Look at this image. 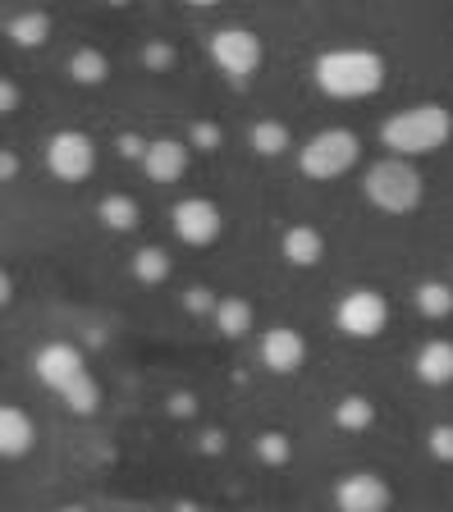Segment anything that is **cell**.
<instances>
[{
	"instance_id": "obj_1",
	"label": "cell",
	"mask_w": 453,
	"mask_h": 512,
	"mask_svg": "<svg viewBox=\"0 0 453 512\" xmlns=\"http://www.w3.org/2000/svg\"><path fill=\"white\" fill-rule=\"evenodd\" d=\"M312 78L335 101H362L385 87V55L371 46H330L312 60Z\"/></svg>"
},
{
	"instance_id": "obj_2",
	"label": "cell",
	"mask_w": 453,
	"mask_h": 512,
	"mask_svg": "<svg viewBox=\"0 0 453 512\" xmlns=\"http://www.w3.org/2000/svg\"><path fill=\"white\" fill-rule=\"evenodd\" d=\"M33 371H37V380H42L51 394L65 398L69 412L92 416L101 407V384H97L92 366L83 362V352H78L74 343H65V339L42 343V348L33 352Z\"/></svg>"
},
{
	"instance_id": "obj_3",
	"label": "cell",
	"mask_w": 453,
	"mask_h": 512,
	"mask_svg": "<svg viewBox=\"0 0 453 512\" xmlns=\"http://www.w3.org/2000/svg\"><path fill=\"white\" fill-rule=\"evenodd\" d=\"M453 138V110L440 106V101H417V106H403L380 124V147L389 156L417 160L440 151L444 142Z\"/></svg>"
},
{
	"instance_id": "obj_4",
	"label": "cell",
	"mask_w": 453,
	"mask_h": 512,
	"mask_svg": "<svg viewBox=\"0 0 453 512\" xmlns=\"http://www.w3.org/2000/svg\"><path fill=\"white\" fill-rule=\"evenodd\" d=\"M362 197L385 215H412L421 206V197H426V179H421V170L412 160L380 156L362 174Z\"/></svg>"
},
{
	"instance_id": "obj_5",
	"label": "cell",
	"mask_w": 453,
	"mask_h": 512,
	"mask_svg": "<svg viewBox=\"0 0 453 512\" xmlns=\"http://www.w3.org/2000/svg\"><path fill=\"white\" fill-rule=\"evenodd\" d=\"M357 156H362V142L353 128H321L298 147V170L316 183H330L353 170Z\"/></svg>"
},
{
	"instance_id": "obj_6",
	"label": "cell",
	"mask_w": 453,
	"mask_h": 512,
	"mask_svg": "<svg viewBox=\"0 0 453 512\" xmlns=\"http://www.w3.org/2000/svg\"><path fill=\"white\" fill-rule=\"evenodd\" d=\"M211 60H216V69L229 83H252V74H257L261 60H266V46H261V37L252 28L229 23V28L211 32Z\"/></svg>"
},
{
	"instance_id": "obj_7",
	"label": "cell",
	"mask_w": 453,
	"mask_h": 512,
	"mask_svg": "<svg viewBox=\"0 0 453 512\" xmlns=\"http://www.w3.org/2000/svg\"><path fill=\"white\" fill-rule=\"evenodd\" d=\"M335 325L348 334V339H376V334H385V325H389V298L380 288H367V284L348 288L335 307Z\"/></svg>"
},
{
	"instance_id": "obj_8",
	"label": "cell",
	"mask_w": 453,
	"mask_h": 512,
	"mask_svg": "<svg viewBox=\"0 0 453 512\" xmlns=\"http://www.w3.org/2000/svg\"><path fill=\"white\" fill-rule=\"evenodd\" d=\"M46 170L60 183H83L97 170V142L83 128H60L46 138Z\"/></svg>"
},
{
	"instance_id": "obj_9",
	"label": "cell",
	"mask_w": 453,
	"mask_h": 512,
	"mask_svg": "<svg viewBox=\"0 0 453 512\" xmlns=\"http://www.w3.org/2000/svg\"><path fill=\"white\" fill-rule=\"evenodd\" d=\"M170 220H174V234L184 238L188 247H211L225 234V211H220L211 197H184V202H174Z\"/></svg>"
},
{
	"instance_id": "obj_10",
	"label": "cell",
	"mask_w": 453,
	"mask_h": 512,
	"mask_svg": "<svg viewBox=\"0 0 453 512\" xmlns=\"http://www.w3.org/2000/svg\"><path fill=\"white\" fill-rule=\"evenodd\" d=\"M394 490L380 471H348L335 485V508L339 512H389Z\"/></svg>"
},
{
	"instance_id": "obj_11",
	"label": "cell",
	"mask_w": 453,
	"mask_h": 512,
	"mask_svg": "<svg viewBox=\"0 0 453 512\" xmlns=\"http://www.w3.org/2000/svg\"><path fill=\"white\" fill-rule=\"evenodd\" d=\"M257 357L266 371L275 375H293L302 362H307V339H302L293 325H270L257 343Z\"/></svg>"
},
{
	"instance_id": "obj_12",
	"label": "cell",
	"mask_w": 453,
	"mask_h": 512,
	"mask_svg": "<svg viewBox=\"0 0 453 512\" xmlns=\"http://www.w3.org/2000/svg\"><path fill=\"white\" fill-rule=\"evenodd\" d=\"M188 142L179 138H151L147 156H142V170H147L151 183H179L188 174Z\"/></svg>"
},
{
	"instance_id": "obj_13",
	"label": "cell",
	"mask_w": 453,
	"mask_h": 512,
	"mask_svg": "<svg viewBox=\"0 0 453 512\" xmlns=\"http://www.w3.org/2000/svg\"><path fill=\"white\" fill-rule=\"evenodd\" d=\"M37 444V426H33V416L23 412L19 403H5L0 407V458H28Z\"/></svg>"
},
{
	"instance_id": "obj_14",
	"label": "cell",
	"mask_w": 453,
	"mask_h": 512,
	"mask_svg": "<svg viewBox=\"0 0 453 512\" xmlns=\"http://www.w3.org/2000/svg\"><path fill=\"white\" fill-rule=\"evenodd\" d=\"M280 256L289 261V266H298V270L321 266L325 234L316 229V224H289V229H284V238H280Z\"/></svg>"
},
{
	"instance_id": "obj_15",
	"label": "cell",
	"mask_w": 453,
	"mask_h": 512,
	"mask_svg": "<svg viewBox=\"0 0 453 512\" xmlns=\"http://www.w3.org/2000/svg\"><path fill=\"white\" fill-rule=\"evenodd\" d=\"M412 375H417L421 384H431V389L453 384V339H426L421 343L417 357H412Z\"/></svg>"
},
{
	"instance_id": "obj_16",
	"label": "cell",
	"mask_w": 453,
	"mask_h": 512,
	"mask_svg": "<svg viewBox=\"0 0 453 512\" xmlns=\"http://www.w3.org/2000/svg\"><path fill=\"white\" fill-rule=\"evenodd\" d=\"M216 330L225 334V339H243V334H252V325H257V311H252V302L248 298H220V307H216Z\"/></svg>"
},
{
	"instance_id": "obj_17",
	"label": "cell",
	"mask_w": 453,
	"mask_h": 512,
	"mask_svg": "<svg viewBox=\"0 0 453 512\" xmlns=\"http://www.w3.org/2000/svg\"><path fill=\"white\" fill-rule=\"evenodd\" d=\"M5 37H10L19 51H33V46H42L46 37H51V14H42V10L14 14V19L5 23Z\"/></svg>"
},
{
	"instance_id": "obj_18",
	"label": "cell",
	"mask_w": 453,
	"mask_h": 512,
	"mask_svg": "<svg viewBox=\"0 0 453 512\" xmlns=\"http://www.w3.org/2000/svg\"><path fill=\"white\" fill-rule=\"evenodd\" d=\"M412 302H417V311L426 320H444V316H453V284L449 279H421L412 288Z\"/></svg>"
},
{
	"instance_id": "obj_19",
	"label": "cell",
	"mask_w": 453,
	"mask_h": 512,
	"mask_svg": "<svg viewBox=\"0 0 453 512\" xmlns=\"http://www.w3.org/2000/svg\"><path fill=\"white\" fill-rule=\"evenodd\" d=\"M97 215H101L106 229H115V234H129V229H138V220H142L138 202H133L129 192H106L101 206H97Z\"/></svg>"
},
{
	"instance_id": "obj_20",
	"label": "cell",
	"mask_w": 453,
	"mask_h": 512,
	"mask_svg": "<svg viewBox=\"0 0 453 512\" xmlns=\"http://www.w3.org/2000/svg\"><path fill=\"white\" fill-rule=\"evenodd\" d=\"M293 147V133H289V124H284V119H257V124H252V151H257V156H284V151Z\"/></svg>"
},
{
	"instance_id": "obj_21",
	"label": "cell",
	"mask_w": 453,
	"mask_h": 512,
	"mask_svg": "<svg viewBox=\"0 0 453 512\" xmlns=\"http://www.w3.org/2000/svg\"><path fill=\"white\" fill-rule=\"evenodd\" d=\"M69 74H74V83H87V87H101L110 74V60L97 51V46H83V51L69 55Z\"/></svg>"
},
{
	"instance_id": "obj_22",
	"label": "cell",
	"mask_w": 453,
	"mask_h": 512,
	"mask_svg": "<svg viewBox=\"0 0 453 512\" xmlns=\"http://www.w3.org/2000/svg\"><path fill=\"white\" fill-rule=\"evenodd\" d=\"M133 275H138L142 284H165V279H170V252L156 243L138 247V252H133Z\"/></svg>"
},
{
	"instance_id": "obj_23",
	"label": "cell",
	"mask_w": 453,
	"mask_h": 512,
	"mask_svg": "<svg viewBox=\"0 0 453 512\" xmlns=\"http://www.w3.org/2000/svg\"><path fill=\"white\" fill-rule=\"evenodd\" d=\"M371 421H376V403L362 394H344L335 403V426L339 430H367Z\"/></svg>"
},
{
	"instance_id": "obj_24",
	"label": "cell",
	"mask_w": 453,
	"mask_h": 512,
	"mask_svg": "<svg viewBox=\"0 0 453 512\" xmlns=\"http://www.w3.org/2000/svg\"><path fill=\"white\" fill-rule=\"evenodd\" d=\"M289 453H293V444H289V435H280V430H266V435L257 439V458L270 462V467L289 462Z\"/></svg>"
},
{
	"instance_id": "obj_25",
	"label": "cell",
	"mask_w": 453,
	"mask_h": 512,
	"mask_svg": "<svg viewBox=\"0 0 453 512\" xmlns=\"http://www.w3.org/2000/svg\"><path fill=\"white\" fill-rule=\"evenodd\" d=\"M426 444H431V453H435L440 462H453V426H431Z\"/></svg>"
},
{
	"instance_id": "obj_26",
	"label": "cell",
	"mask_w": 453,
	"mask_h": 512,
	"mask_svg": "<svg viewBox=\"0 0 453 512\" xmlns=\"http://www.w3.org/2000/svg\"><path fill=\"white\" fill-rule=\"evenodd\" d=\"M184 307H188V311H211V316H216L220 298H211V288L197 284V288H188V293H184Z\"/></svg>"
},
{
	"instance_id": "obj_27",
	"label": "cell",
	"mask_w": 453,
	"mask_h": 512,
	"mask_svg": "<svg viewBox=\"0 0 453 512\" xmlns=\"http://www.w3.org/2000/svg\"><path fill=\"white\" fill-rule=\"evenodd\" d=\"M216 142H220V128H216V124H197V128H193V147L216 151Z\"/></svg>"
},
{
	"instance_id": "obj_28",
	"label": "cell",
	"mask_w": 453,
	"mask_h": 512,
	"mask_svg": "<svg viewBox=\"0 0 453 512\" xmlns=\"http://www.w3.org/2000/svg\"><path fill=\"white\" fill-rule=\"evenodd\" d=\"M142 60H147L151 69H165V64L174 60V51H170V46H165V42H156V46H147V51H142Z\"/></svg>"
},
{
	"instance_id": "obj_29",
	"label": "cell",
	"mask_w": 453,
	"mask_h": 512,
	"mask_svg": "<svg viewBox=\"0 0 453 512\" xmlns=\"http://www.w3.org/2000/svg\"><path fill=\"white\" fill-rule=\"evenodd\" d=\"M0 174H5V179H14V174H19V156H14V151H5V156H0Z\"/></svg>"
},
{
	"instance_id": "obj_30",
	"label": "cell",
	"mask_w": 453,
	"mask_h": 512,
	"mask_svg": "<svg viewBox=\"0 0 453 512\" xmlns=\"http://www.w3.org/2000/svg\"><path fill=\"white\" fill-rule=\"evenodd\" d=\"M14 101H19V92H14V83H5L0 87V106H5V115L14 110Z\"/></svg>"
},
{
	"instance_id": "obj_31",
	"label": "cell",
	"mask_w": 453,
	"mask_h": 512,
	"mask_svg": "<svg viewBox=\"0 0 453 512\" xmlns=\"http://www.w3.org/2000/svg\"><path fill=\"white\" fill-rule=\"evenodd\" d=\"M60 512H92V508H87V503H65Z\"/></svg>"
},
{
	"instance_id": "obj_32",
	"label": "cell",
	"mask_w": 453,
	"mask_h": 512,
	"mask_svg": "<svg viewBox=\"0 0 453 512\" xmlns=\"http://www.w3.org/2000/svg\"><path fill=\"white\" fill-rule=\"evenodd\" d=\"M188 5H220V0H188Z\"/></svg>"
}]
</instances>
